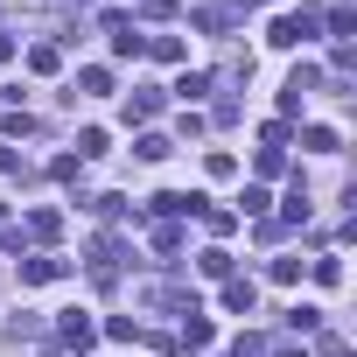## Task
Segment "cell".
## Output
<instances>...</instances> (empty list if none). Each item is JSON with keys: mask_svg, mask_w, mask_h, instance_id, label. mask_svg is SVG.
<instances>
[{"mask_svg": "<svg viewBox=\"0 0 357 357\" xmlns=\"http://www.w3.org/2000/svg\"><path fill=\"white\" fill-rule=\"evenodd\" d=\"M63 343H70V350H91V322H84V315H77V308H70V315H63Z\"/></svg>", "mask_w": 357, "mask_h": 357, "instance_id": "cell-4", "label": "cell"}, {"mask_svg": "<svg viewBox=\"0 0 357 357\" xmlns=\"http://www.w3.org/2000/svg\"><path fill=\"white\" fill-rule=\"evenodd\" d=\"M301 140H308V154H336V147H343V140H336V126H308Z\"/></svg>", "mask_w": 357, "mask_h": 357, "instance_id": "cell-5", "label": "cell"}, {"mask_svg": "<svg viewBox=\"0 0 357 357\" xmlns=\"http://www.w3.org/2000/svg\"><path fill=\"white\" fill-rule=\"evenodd\" d=\"M8 56H15V43H8V36H0V63H8Z\"/></svg>", "mask_w": 357, "mask_h": 357, "instance_id": "cell-15", "label": "cell"}, {"mask_svg": "<svg viewBox=\"0 0 357 357\" xmlns=\"http://www.w3.org/2000/svg\"><path fill=\"white\" fill-rule=\"evenodd\" d=\"M63 273V259H22V280L29 287H43V280H56Z\"/></svg>", "mask_w": 357, "mask_h": 357, "instance_id": "cell-3", "label": "cell"}, {"mask_svg": "<svg viewBox=\"0 0 357 357\" xmlns=\"http://www.w3.org/2000/svg\"><path fill=\"white\" fill-rule=\"evenodd\" d=\"M315 280H322V287H336V280H343V259H336V252H329V259H315Z\"/></svg>", "mask_w": 357, "mask_h": 357, "instance_id": "cell-12", "label": "cell"}, {"mask_svg": "<svg viewBox=\"0 0 357 357\" xmlns=\"http://www.w3.org/2000/svg\"><path fill=\"white\" fill-rule=\"evenodd\" d=\"M147 50H154V56H161V63H183V43H175V36H154V43H147Z\"/></svg>", "mask_w": 357, "mask_h": 357, "instance_id": "cell-10", "label": "cell"}, {"mask_svg": "<svg viewBox=\"0 0 357 357\" xmlns=\"http://www.w3.org/2000/svg\"><path fill=\"white\" fill-rule=\"evenodd\" d=\"M29 231H36V238H43V245H50V238H56V231H63V218H56V211H36V218H29Z\"/></svg>", "mask_w": 357, "mask_h": 357, "instance_id": "cell-8", "label": "cell"}, {"mask_svg": "<svg viewBox=\"0 0 357 357\" xmlns=\"http://www.w3.org/2000/svg\"><path fill=\"white\" fill-rule=\"evenodd\" d=\"M15 168H22V154H15V147H0V175H15Z\"/></svg>", "mask_w": 357, "mask_h": 357, "instance_id": "cell-14", "label": "cell"}, {"mask_svg": "<svg viewBox=\"0 0 357 357\" xmlns=\"http://www.w3.org/2000/svg\"><path fill=\"white\" fill-rule=\"evenodd\" d=\"M266 43H273V50H301V43H315V15H280Z\"/></svg>", "mask_w": 357, "mask_h": 357, "instance_id": "cell-1", "label": "cell"}, {"mask_svg": "<svg viewBox=\"0 0 357 357\" xmlns=\"http://www.w3.org/2000/svg\"><path fill=\"white\" fill-rule=\"evenodd\" d=\"M56 63H63V56H56V50H50V43H36V50H29V70H43V77H50V70H56Z\"/></svg>", "mask_w": 357, "mask_h": 357, "instance_id": "cell-9", "label": "cell"}, {"mask_svg": "<svg viewBox=\"0 0 357 357\" xmlns=\"http://www.w3.org/2000/svg\"><path fill=\"white\" fill-rule=\"evenodd\" d=\"M204 91H211L204 70H183V77H175V98H204Z\"/></svg>", "mask_w": 357, "mask_h": 357, "instance_id": "cell-6", "label": "cell"}, {"mask_svg": "<svg viewBox=\"0 0 357 357\" xmlns=\"http://www.w3.org/2000/svg\"><path fill=\"white\" fill-rule=\"evenodd\" d=\"M252 301H259L252 280H225V308H231V315H252Z\"/></svg>", "mask_w": 357, "mask_h": 357, "instance_id": "cell-2", "label": "cell"}, {"mask_svg": "<svg viewBox=\"0 0 357 357\" xmlns=\"http://www.w3.org/2000/svg\"><path fill=\"white\" fill-rule=\"evenodd\" d=\"M161 112V91H140V98H126V119H154Z\"/></svg>", "mask_w": 357, "mask_h": 357, "instance_id": "cell-7", "label": "cell"}, {"mask_svg": "<svg viewBox=\"0 0 357 357\" xmlns=\"http://www.w3.org/2000/svg\"><path fill=\"white\" fill-rule=\"evenodd\" d=\"M84 154H105V133H98V126H84V133H77V161H84Z\"/></svg>", "mask_w": 357, "mask_h": 357, "instance_id": "cell-11", "label": "cell"}, {"mask_svg": "<svg viewBox=\"0 0 357 357\" xmlns=\"http://www.w3.org/2000/svg\"><path fill=\"white\" fill-rule=\"evenodd\" d=\"M105 336H112V343H133L140 329H133V315H112V322H105Z\"/></svg>", "mask_w": 357, "mask_h": 357, "instance_id": "cell-13", "label": "cell"}]
</instances>
